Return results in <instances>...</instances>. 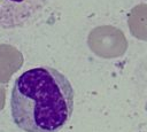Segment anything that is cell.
Masks as SVG:
<instances>
[{
    "label": "cell",
    "mask_w": 147,
    "mask_h": 132,
    "mask_svg": "<svg viewBox=\"0 0 147 132\" xmlns=\"http://www.w3.org/2000/svg\"><path fill=\"white\" fill-rule=\"evenodd\" d=\"M47 3L48 0H0V28L17 29L30 25Z\"/></svg>",
    "instance_id": "cell-2"
},
{
    "label": "cell",
    "mask_w": 147,
    "mask_h": 132,
    "mask_svg": "<svg viewBox=\"0 0 147 132\" xmlns=\"http://www.w3.org/2000/svg\"><path fill=\"white\" fill-rule=\"evenodd\" d=\"M75 92L68 77L52 67H37L14 81L10 112L25 132H57L71 118Z\"/></svg>",
    "instance_id": "cell-1"
}]
</instances>
